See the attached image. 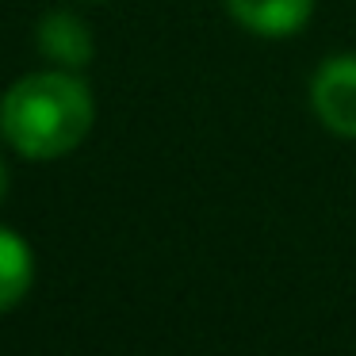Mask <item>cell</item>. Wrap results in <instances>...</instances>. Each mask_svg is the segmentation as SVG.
Segmentation results:
<instances>
[{"label":"cell","instance_id":"3","mask_svg":"<svg viewBox=\"0 0 356 356\" xmlns=\"http://www.w3.org/2000/svg\"><path fill=\"white\" fill-rule=\"evenodd\" d=\"M226 12L261 39H287L307 27L314 0H226Z\"/></svg>","mask_w":356,"mask_h":356},{"label":"cell","instance_id":"4","mask_svg":"<svg viewBox=\"0 0 356 356\" xmlns=\"http://www.w3.org/2000/svg\"><path fill=\"white\" fill-rule=\"evenodd\" d=\"M35 39H39L42 58L62 65V70H81V65L92 62V31L73 12H47L39 19Z\"/></svg>","mask_w":356,"mask_h":356},{"label":"cell","instance_id":"5","mask_svg":"<svg viewBox=\"0 0 356 356\" xmlns=\"http://www.w3.org/2000/svg\"><path fill=\"white\" fill-rule=\"evenodd\" d=\"M31 280H35L31 245L16 230L0 226V314L12 310L16 302H24V295L31 291Z\"/></svg>","mask_w":356,"mask_h":356},{"label":"cell","instance_id":"6","mask_svg":"<svg viewBox=\"0 0 356 356\" xmlns=\"http://www.w3.org/2000/svg\"><path fill=\"white\" fill-rule=\"evenodd\" d=\"M4 192H8V169H4V161H0V200H4Z\"/></svg>","mask_w":356,"mask_h":356},{"label":"cell","instance_id":"1","mask_svg":"<svg viewBox=\"0 0 356 356\" xmlns=\"http://www.w3.org/2000/svg\"><path fill=\"white\" fill-rule=\"evenodd\" d=\"M96 119L92 92L65 70L27 73L0 100V134L27 161H54L88 138Z\"/></svg>","mask_w":356,"mask_h":356},{"label":"cell","instance_id":"2","mask_svg":"<svg viewBox=\"0 0 356 356\" xmlns=\"http://www.w3.org/2000/svg\"><path fill=\"white\" fill-rule=\"evenodd\" d=\"M310 104L322 127L337 138H356V54H337L318 65Z\"/></svg>","mask_w":356,"mask_h":356}]
</instances>
